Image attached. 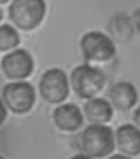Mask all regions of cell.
I'll return each instance as SVG.
<instances>
[{
  "label": "cell",
  "mask_w": 140,
  "mask_h": 159,
  "mask_svg": "<svg viewBox=\"0 0 140 159\" xmlns=\"http://www.w3.org/2000/svg\"><path fill=\"white\" fill-rule=\"evenodd\" d=\"M70 159H94V158L88 156V155H76V156H73V158H70Z\"/></svg>",
  "instance_id": "obj_18"
},
{
  "label": "cell",
  "mask_w": 140,
  "mask_h": 159,
  "mask_svg": "<svg viewBox=\"0 0 140 159\" xmlns=\"http://www.w3.org/2000/svg\"><path fill=\"white\" fill-rule=\"evenodd\" d=\"M84 115L92 125H105L112 120L113 107L107 98L94 97L84 104Z\"/></svg>",
  "instance_id": "obj_11"
},
{
  "label": "cell",
  "mask_w": 140,
  "mask_h": 159,
  "mask_svg": "<svg viewBox=\"0 0 140 159\" xmlns=\"http://www.w3.org/2000/svg\"><path fill=\"white\" fill-rule=\"evenodd\" d=\"M81 49L88 61H109L116 54L115 42L101 31H88L81 39Z\"/></svg>",
  "instance_id": "obj_4"
},
{
  "label": "cell",
  "mask_w": 140,
  "mask_h": 159,
  "mask_svg": "<svg viewBox=\"0 0 140 159\" xmlns=\"http://www.w3.org/2000/svg\"><path fill=\"white\" fill-rule=\"evenodd\" d=\"M6 106H5V103L2 101V98H0V126L3 125V122H5V119H6Z\"/></svg>",
  "instance_id": "obj_14"
},
{
  "label": "cell",
  "mask_w": 140,
  "mask_h": 159,
  "mask_svg": "<svg viewBox=\"0 0 140 159\" xmlns=\"http://www.w3.org/2000/svg\"><path fill=\"white\" fill-rule=\"evenodd\" d=\"M81 146L91 158H106L115 149V134L106 125H90L81 135Z\"/></svg>",
  "instance_id": "obj_1"
},
{
  "label": "cell",
  "mask_w": 140,
  "mask_h": 159,
  "mask_svg": "<svg viewBox=\"0 0 140 159\" xmlns=\"http://www.w3.org/2000/svg\"><path fill=\"white\" fill-rule=\"evenodd\" d=\"M39 91H40V95L45 101H48L51 104L63 103L69 95L67 75L58 67L46 70L40 77Z\"/></svg>",
  "instance_id": "obj_5"
},
{
  "label": "cell",
  "mask_w": 140,
  "mask_h": 159,
  "mask_svg": "<svg viewBox=\"0 0 140 159\" xmlns=\"http://www.w3.org/2000/svg\"><path fill=\"white\" fill-rule=\"evenodd\" d=\"M109 31L113 39L119 42H128L133 37L134 24L127 15H115L109 22Z\"/></svg>",
  "instance_id": "obj_12"
},
{
  "label": "cell",
  "mask_w": 140,
  "mask_h": 159,
  "mask_svg": "<svg viewBox=\"0 0 140 159\" xmlns=\"http://www.w3.org/2000/svg\"><path fill=\"white\" fill-rule=\"evenodd\" d=\"M133 24H134V27L137 28V30H139V33H140V7L134 11V15H133Z\"/></svg>",
  "instance_id": "obj_15"
},
{
  "label": "cell",
  "mask_w": 140,
  "mask_h": 159,
  "mask_svg": "<svg viewBox=\"0 0 140 159\" xmlns=\"http://www.w3.org/2000/svg\"><path fill=\"white\" fill-rule=\"evenodd\" d=\"M2 16H3V14H2V9H0V21H2Z\"/></svg>",
  "instance_id": "obj_19"
},
{
  "label": "cell",
  "mask_w": 140,
  "mask_h": 159,
  "mask_svg": "<svg viewBox=\"0 0 140 159\" xmlns=\"http://www.w3.org/2000/svg\"><path fill=\"white\" fill-rule=\"evenodd\" d=\"M134 122H136V126L140 129V106L134 111Z\"/></svg>",
  "instance_id": "obj_16"
},
{
  "label": "cell",
  "mask_w": 140,
  "mask_h": 159,
  "mask_svg": "<svg viewBox=\"0 0 140 159\" xmlns=\"http://www.w3.org/2000/svg\"><path fill=\"white\" fill-rule=\"evenodd\" d=\"M46 3L42 0H15L9 6V16L16 27L33 30L45 18Z\"/></svg>",
  "instance_id": "obj_3"
},
{
  "label": "cell",
  "mask_w": 140,
  "mask_h": 159,
  "mask_svg": "<svg viewBox=\"0 0 140 159\" xmlns=\"http://www.w3.org/2000/svg\"><path fill=\"white\" fill-rule=\"evenodd\" d=\"M20 45V34L12 25H0V51H9Z\"/></svg>",
  "instance_id": "obj_13"
},
{
  "label": "cell",
  "mask_w": 140,
  "mask_h": 159,
  "mask_svg": "<svg viewBox=\"0 0 140 159\" xmlns=\"http://www.w3.org/2000/svg\"><path fill=\"white\" fill-rule=\"evenodd\" d=\"M35 61L33 57L28 54L26 49H15L5 55L2 61V70L9 79L22 80L33 73Z\"/></svg>",
  "instance_id": "obj_7"
},
{
  "label": "cell",
  "mask_w": 140,
  "mask_h": 159,
  "mask_svg": "<svg viewBox=\"0 0 140 159\" xmlns=\"http://www.w3.org/2000/svg\"><path fill=\"white\" fill-rule=\"evenodd\" d=\"M70 82L73 86V91L81 98L91 100L103 89L106 77L103 71L91 64H81L73 69Z\"/></svg>",
  "instance_id": "obj_2"
},
{
  "label": "cell",
  "mask_w": 140,
  "mask_h": 159,
  "mask_svg": "<svg viewBox=\"0 0 140 159\" xmlns=\"http://www.w3.org/2000/svg\"><path fill=\"white\" fill-rule=\"evenodd\" d=\"M3 100L14 113H27L35 106L36 91L31 83L24 80L7 83L3 88Z\"/></svg>",
  "instance_id": "obj_6"
},
{
  "label": "cell",
  "mask_w": 140,
  "mask_h": 159,
  "mask_svg": "<svg viewBox=\"0 0 140 159\" xmlns=\"http://www.w3.org/2000/svg\"><path fill=\"white\" fill-rule=\"evenodd\" d=\"M0 159H5V158H3V156H0Z\"/></svg>",
  "instance_id": "obj_20"
},
{
  "label": "cell",
  "mask_w": 140,
  "mask_h": 159,
  "mask_svg": "<svg viewBox=\"0 0 140 159\" xmlns=\"http://www.w3.org/2000/svg\"><path fill=\"white\" fill-rule=\"evenodd\" d=\"M115 143L125 156H136L140 153V129L136 125H121L115 132Z\"/></svg>",
  "instance_id": "obj_10"
},
{
  "label": "cell",
  "mask_w": 140,
  "mask_h": 159,
  "mask_svg": "<svg viewBox=\"0 0 140 159\" xmlns=\"http://www.w3.org/2000/svg\"><path fill=\"white\" fill-rule=\"evenodd\" d=\"M107 159H134V158H131V156H125V155H112L110 158H107Z\"/></svg>",
  "instance_id": "obj_17"
},
{
  "label": "cell",
  "mask_w": 140,
  "mask_h": 159,
  "mask_svg": "<svg viewBox=\"0 0 140 159\" xmlns=\"http://www.w3.org/2000/svg\"><path fill=\"white\" fill-rule=\"evenodd\" d=\"M55 125L63 131H76L84 122V115L81 109L73 103H64L55 107L52 113Z\"/></svg>",
  "instance_id": "obj_9"
},
{
  "label": "cell",
  "mask_w": 140,
  "mask_h": 159,
  "mask_svg": "<svg viewBox=\"0 0 140 159\" xmlns=\"http://www.w3.org/2000/svg\"><path fill=\"white\" fill-rule=\"evenodd\" d=\"M139 92L133 83L116 82L107 89V101L119 111H127L136 106Z\"/></svg>",
  "instance_id": "obj_8"
}]
</instances>
